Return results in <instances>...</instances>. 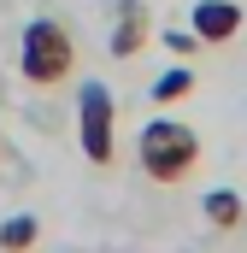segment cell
Returning <instances> with one entry per match:
<instances>
[{
  "instance_id": "cell-9",
  "label": "cell",
  "mask_w": 247,
  "mask_h": 253,
  "mask_svg": "<svg viewBox=\"0 0 247 253\" xmlns=\"http://www.w3.org/2000/svg\"><path fill=\"white\" fill-rule=\"evenodd\" d=\"M165 47H171L177 59H188V53L200 47V36H194V30H171V36H165Z\"/></svg>"
},
{
  "instance_id": "cell-6",
  "label": "cell",
  "mask_w": 247,
  "mask_h": 253,
  "mask_svg": "<svg viewBox=\"0 0 247 253\" xmlns=\"http://www.w3.org/2000/svg\"><path fill=\"white\" fill-rule=\"evenodd\" d=\"M200 206H206V224H212V230H242L247 224V200L236 189H212Z\"/></svg>"
},
{
  "instance_id": "cell-3",
  "label": "cell",
  "mask_w": 247,
  "mask_h": 253,
  "mask_svg": "<svg viewBox=\"0 0 247 253\" xmlns=\"http://www.w3.org/2000/svg\"><path fill=\"white\" fill-rule=\"evenodd\" d=\"M77 141H82L94 171H106L118 159V100H112L106 83H82L77 88Z\"/></svg>"
},
{
  "instance_id": "cell-5",
  "label": "cell",
  "mask_w": 247,
  "mask_h": 253,
  "mask_svg": "<svg viewBox=\"0 0 247 253\" xmlns=\"http://www.w3.org/2000/svg\"><path fill=\"white\" fill-rule=\"evenodd\" d=\"M147 6L141 0H118V30H112V59H135L147 47Z\"/></svg>"
},
{
  "instance_id": "cell-8",
  "label": "cell",
  "mask_w": 247,
  "mask_h": 253,
  "mask_svg": "<svg viewBox=\"0 0 247 253\" xmlns=\"http://www.w3.org/2000/svg\"><path fill=\"white\" fill-rule=\"evenodd\" d=\"M188 94H194V71H188V65H171V71L153 83V106H177Z\"/></svg>"
},
{
  "instance_id": "cell-2",
  "label": "cell",
  "mask_w": 247,
  "mask_h": 253,
  "mask_svg": "<svg viewBox=\"0 0 247 253\" xmlns=\"http://www.w3.org/2000/svg\"><path fill=\"white\" fill-rule=\"evenodd\" d=\"M18 71L36 88H59L65 77L77 71V36L65 30L59 18H30L18 36Z\"/></svg>"
},
{
  "instance_id": "cell-1",
  "label": "cell",
  "mask_w": 247,
  "mask_h": 253,
  "mask_svg": "<svg viewBox=\"0 0 247 253\" xmlns=\"http://www.w3.org/2000/svg\"><path fill=\"white\" fill-rule=\"evenodd\" d=\"M135 165L147 183L159 189H177L200 171V135L183 124V118H153V124L135 135Z\"/></svg>"
},
{
  "instance_id": "cell-4",
  "label": "cell",
  "mask_w": 247,
  "mask_h": 253,
  "mask_svg": "<svg viewBox=\"0 0 247 253\" xmlns=\"http://www.w3.org/2000/svg\"><path fill=\"white\" fill-rule=\"evenodd\" d=\"M242 6L236 0H194V12H188V30L200 36V47H230L236 36H242Z\"/></svg>"
},
{
  "instance_id": "cell-7",
  "label": "cell",
  "mask_w": 247,
  "mask_h": 253,
  "mask_svg": "<svg viewBox=\"0 0 247 253\" xmlns=\"http://www.w3.org/2000/svg\"><path fill=\"white\" fill-rule=\"evenodd\" d=\"M36 236H41V224H36L30 212H12V218L0 224V253H30Z\"/></svg>"
}]
</instances>
